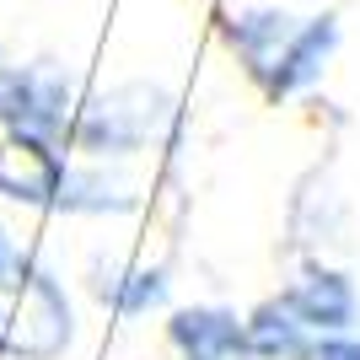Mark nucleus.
<instances>
[{"label":"nucleus","mask_w":360,"mask_h":360,"mask_svg":"<svg viewBox=\"0 0 360 360\" xmlns=\"http://www.w3.org/2000/svg\"><path fill=\"white\" fill-rule=\"evenodd\" d=\"M75 345V307L60 274L44 269L0 231V355L6 360H60Z\"/></svg>","instance_id":"1"},{"label":"nucleus","mask_w":360,"mask_h":360,"mask_svg":"<svg viewBox=\"0 0 360 360\" xmlns=\"http://www.w3.org/2000/svg\"><path fill=\"white\" fill-rule=\"evenodd\" d=\"M333 38L339 32H333L328 16L296 22V16H280V11H248L231 27V54L258 81L264 97L285 103V97H301V91H312L323 81Z\"/></svg>","instance_id":"2"},{"label":"nucleus","mask_w":360,"mask_h":360,"mask_svg":"<svg viewBox=\"0 0 360 360\" xmlns=\"http://www.w3.org/2000/svg\"><path fill=\"white\" fill-rule=\"evenodd\" d=\"M70 183L75 162L54 140L6 129L0 140V194L16 205H38V210H70Z\"/></svg>","instance_id":"3"},{"label":"nucleus","mask_w":360,"mask_h":360,"mask_svg":"<svg viewBox=\"0 0 360 360\" xmlns=\"http://www.w3.org/2000/svg\"><path fill=\"white\" fill-rule=\"evenodd\" d=\"M274 296H280V307H285L312 339H328V333H360V285L349 280L345 269L323 264V258H307Z\"/></svg>","instance_id":"4"},{"label":"nucleus","mask_w":360,"mask_h":360,"mask_svg":"<svg viewBox=\"0 0 360 360\" xmlns=\"http://www.w3.org/2000/svg\"><path fill=\"white\" fill-rule=\"evenodd\" d=\"M167 355L172 360H253L248 312L221 301H194L167 312Z\"/></svg>","instance_id":"5"},{"label":"nucleus","mask_w":360,"mask_h":360,"mask_svg":"<svg viewBox=\"0 0 360 360\" xmlns=\"http://www.w3.org/2000/svg\"><path fill=\"white\" fill-rule=\"evenodd\" d=\"M97 301L124 323L167 312V269H146V264H103L91 280Z\"/></svg>","instance_id":"6"},{"label":"nucleus","mask_w":360,"mask_h":360,"mask_svg":"<svg viewBox=\"0 0 360 360\" xmlns=\"http://www.w3.org/2000/svg\"><path fill=\"white\" fill-rule=\"evenodd\" d=\"M248 345H253V360H307L317 339L280 307V296H264L248 312Z\"/></svg>","instance_id":"7"},{"label":"nucleus","mask_w":360,"mask_h":360,"mask_svg":"<svg viewBox=\"0 0 360 360\" xmlns=\"http://www.w3.org/2000/svg\"><path fill=\"white\" fill-rule=\"evenodd\" d=\"M307 360H360V333H328L312 345Z\"/></svg>","instance_id":"8"}]
</instances>
